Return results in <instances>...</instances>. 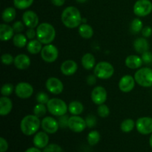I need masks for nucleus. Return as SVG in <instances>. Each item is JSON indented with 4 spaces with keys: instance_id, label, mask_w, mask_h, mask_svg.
Instances as JSON below:
<instances>
[{
    "instance_id": "nucleus-1",
    "label": "nucleus",
    "mask_w": 152,
    "mask_h": 152,
    "mask_svg": "<svg viewBox=\"0 0 152 152\" xmlns=\"http://www.w3.org/2000/svg\"><path fill=\"white\" fill-rule=\"evenodd\" d=\"M62 24L66 28L74 29L79 28L83 22V18L80 11L74 6H68L65 7L61 15Z\"/></svg>"
},
{
    "instance_id": "nucleus-2",
    "label": "nucleus",
    "mask_w": 152,
    "mask_h": 152,
    "mask_svg": "<svg viewBox=\"0 0 152 152\" xmlns=\"http://www.w3.org/2000/svg\"><path fill=\"white\" fill-rule=\"evenodd\" d=\"M41 127V120L39 117L34 114L25 116L20 122V129L22 134L26 136H31L37 133Z\"/></svg>"
},
{
    "instance_id": "nucleus-3",
    "label": "nucleus",
    "mask_w": 152,
    "mask_h": 152,
    "mask_svg": "<svg viewBox=\"0 0 152 152\" xmlns=\"http://www.w3.org/2000/svg\"><path fill=\"white\" fill-rule=\"evenodd\" d=\"M37 39L43 45L51 44L56 38V30L51 24L42 22L37 28Z\"/></svg>"
},
{
    "instance_id": "nucleus-4",
    "label": "nucleus",
    "mask_w": 152,
    "mask_h": 152,
    "mask_svg": "<svg viewBox=\"0 0 152 152\" xmlns=\"http://www.w3.org/2000/svg\"><path fill=\"white\" fill-rule=\"evenodd\" d=\"M46 105L48 112L55 117H59L65 115L68 111V105L65 101L59 98H51L49 99Z\"/></svg>"
},
{
    "instance_id": "nucleus-5",
    "label": "nucleus",
    "mask_w": 152,
    "mask_h": 152,
    "mask_svg": "<svg viewBox=\"0 0 152 152\" xmlns=\"http://www.w3.org/2000/svg\"><path fill=\"white\" fill-rule=\"evenodd\" d=\"M137 84L143 88L152 87V69L148 67L140 68L134 76Z\"/></svg>"
},
{
    "instance_id": "nucleus-6",
    "label": "nucleus",
    "mask_w": 152,
    "mask_h": 152,
    "mask_svg": "<svg viewBox=\"0 0 152 152\" xmlns=\"http://www.w3.org/2000/svg\"><path fill=\"white\" fill-rule=\"evenodd\" d=\"M94 74L97 78L101 80H108L114 75V68L110 62L102 61L96 64L94 68Z\"/></svg>"
},
{
    "instance_id": "nucleus-7",
    "label": "nucleus",
    "mask_w": 152,
    "mask_h": 152,
    "mask_svg": "<svg viewBox=\"0 0 152 152\" xmlns=\"http://www.w3.org/2000/svg\"><path fill=\"white\" fill-rule=\"evenodd\" d=\"M133 10L138 17H145L152 12V2L150 0H137L134 4Z\"/></svg>"
},
{
    "instance_id": "nucleus-8",
    "label": "nucleus",
    "mask_w": 152,
    "mask_h": 152,
    "mask_svg": "<svg viewBox=\"0 0 152 152\" xmlns=\"http://www.w3.org/2000/svg\"><path fill=\"white\" fill-rule=\"evenodd\" d=\"M43 60L48 63L54 62L59 57V50L53 44L45 45L40 53Z\"/></svg>"
},
{
    "instance_id": "nucleus-9",
    "label": "nucleus",
    "mask_w": 152,
    "mask_h": 152,
    "mask_svg": "<svg viewBox=\"0 0 152 152\" xmlns=\"http://www.w3.org/2000/svg\"><path fill=\"white\" fill-rule=\"evenodd\" d=\"M137 131L142 135H148L152 134V117H142L136 121Z\"/></svg>"
},
{
    "instance_id": "nucleus-10",
    "label": "nucleus",
    "mask_w": 152,
    "mask_h": 152,
    "mask_svg": "<svg viewBox=\"0 0 152 152\" xmlns=\"http://www.w3.org/2000/svg\"><path fill=\"white\" fill-rule=\"evenodd\" d=\"M15 94L20 99H28L34 94V88L30 83L20 82L15 86Z\"/></svg>"
},
{
    "instance_id": "nucleus-11",
    "label": "nucleus",
    "mask_w": 152,
    "mask_h": 152,
    "mask_svg": "<svg viewBox=\"0 0 152 152\" xmlns=\"http://www.w3.org/2000/svg\"><path fill=\"white\" fill-rule=\"evenodd\" d=\"M87 127L85 119L80 115H72L68 120V129L75 133H81Z\"/></svg>"
},
{
    "instance_id": "nucleus-12",
    "label": "nucleus",
    "mask_w": 152,
    "mask_h": 152,
    "mask_svg": "<svg viewBox=\"0 0 152 152\" xmlns=\"http://www.w3.org/2000/svg\"><path fill=\"white\" fill-rule=\"evenodd\" d=\"M41 127L42 130L48 134L56 133L60 128L58 120L50 116L43 117L42 120H41Z\"/></svg>"
},
{
    "instance_id": "nucleus-13",
    "label": "nucleus",
    "mask_w": 152,
    "mask_h": 152,
    "mask_svg": "<svg viewBox=\"0 0 152 152\" xmlns=\"http://www.w3.org/2000/svg\"><path fill=\"white\" fill-rule=\"evenodd\" d=\"M45 88L48 91L54 95H59L64 90V85L59 79L56 77H50L45 83Z\"/></svg>"
},
{
    "instance_id": "nucleus-14",
    "label": "nucleus",
    "mask_w": 152,
    "mask_h": 152,
    "mask_svg": "<svg viewBox=\"0 0 152 152\" xmlns=\"http://www.w3.org/2000/svg\"><path fill=\"white\" fill-rule=\"evenodd\" d=\"M91 97L94 103L96 105H99L104 104L106 102L108 97L106 89L102 86H96L94 88L91 94Z\"/></svg>"
},
{
    "instance_id": "nucleus-15",
    "label": "nucleus",
    "mask_w": 152,
    "mask_h": 152,
    "mask_svg": "<svg viewBox=\"0 0 152 152\" xmlns=\"http://www.w3.org/2000/svg\"><path fill=\"white\" fill-rule=\"evenodd\" d=\"M136 81L134 77L129 74H126L121 77L118 83L119 89L123 93L131 92L135 87Z\"/></svg>"
},
{
    "instance_id": "nucleus-16",
    "label": "nucleus",
    "mask_w": 152,
    "mask_h": 152,
    "mask_svg": "<svg viewBox=\"0 0 152 152\" xmlns=\"http://www.w3.org/2000/svg\"><path fill=\"white\" fill-rule=\"evenodd\" d=\"M39 16L34 11L31 10H26L22 14V22L28 28H37L39 24Z\"/></svg>"
},
{
    "instance_id": "nucleus-17",
    "label": "nucleus",
    "mask_w": 152,
    "mask_h": 152,
    "mask_svg": "<svg viewBox=\"0 0 152 152\" xmlns=\"http://www.w3.org/2000/svg\"><path fill=\"white\" fill-rule=\"evenodd\" d=\"M33 143L37 148L40 149H44L46 146L49 145L48 134L45 132H39L34 134L33 138Z\"/></svg>"
},
{
    "instance_id": "nucleus-18",
    "label": "nucleus",
    "mask_w": 152,
    "mask_h": 152,
    "mask_svg": "<svg viewBox=\"0 0 152 152\" xmlns=\"http://www.w3.org/2000/svg\"><path fill=\"white\" fill-rule=\"evenodd\" d=\"M78 69V65L77 62L71 59L65 60L61 64L60 71L63 75L70 77L75 74Z\"/></svg>"
},
{
    "instance_id": "nucleus-19",
    "label": "nucleus",
    "mask_w": 152,
    "mask_h": 152,
    "mask_svg": "<svg viewBox=\"0 0 152 152\" xmlns=\"http://www.w3.org/2000/svg\"><path fill=\"white\" fill-rule=\"evenodd\" d=\"M31 59L28 55L20 53V54L16 55L14 57L13 65L17 69L25 70L29 68L30 65H31Z\"/></svg>"
},
{
    "instance_id": "nucleus-20",
    "label": "nucleus",
    "mask_w": 152,
    "mask_h": 152,
    "mask_svg": "<svg viewBox=\"0 0 152 152\" xmlns=\"http://www.w3.org/2000/svg\"><path fill=\"white\" fill-rule=\"evenodd\" d=\"M14 34L12 26L7 23H1L0 25V39L1 42H7L13 39Z\"/></svg>"
},
{
    "instance_id": "nucleus-21",
    "label": "nucleus",
    "mask_w": 152,
    "mask_h": 152,
    "mask_svg": "<svg viewBox=\"0 0 152 152\" xmlns=\"http://www.w3.org/2000/svg\"><path fill=\"white\" fill-rule=\"evenodd\" d=\"M142 58L137 55H129L125 59V65L130 69H139L142 67Z\"/></svg>"
},
{
    "instance_id": "nucleus-22",
    "label": "nucleus",
    "mask_w": 152,
    "mask_h": 152,
    "mask_svg": "<svg viewBox=\"0 0 152 152\" xmlns=\"http://www.w3.org/2000/svg\"><path fill=\"white\" fill-rule=\"evenodd\" d=\"M13 109V102L8 96H1L0 98V115L7 116Z\"/></svg>"
},
{
    "instance_id": "nucleus-23",
    "label": "nucleus",
    "mask_w": 152,
    "mask_h": 152,
    "mask_svg": "<svg viewBox=\"0 0 152 152\" xmlns=\"http://www.w3.org/2000/svg\"><path fill=\"white\" fill-rule=\"evenodd\" d=\"M134 48L138 53H143L149 50V43L145 37H140L134 42Z\"/></svg>"
},
{
    "instance_id": "nucleus-24",
    "label": "nucleus",
    "mask_w": 152,
    "mask_h": 152,
    "mask_svg": "<svg viewBox=\"0 0 152 152\" xmlns=\"http://www.w3.org/2000/svg\"><path fill=\"white\" fill-rule=\"evenodd\" d=\"M81 64L85 69L90 71L94 68L96 65V59L92 53H87L83 55L82 57Z\"/></svg>"
},
{
    "instance_id": "nucleus-25",
    "label": "nucleus",
    "mask_w": 152,
    "mask_h": 152,
    "mask_svg": "<svg viewBox=\"0 0 152 152\" xmlns=\"http://www.w3.org/2000/svg\"><path fill=\"white\" fill-rule=\"evenodd\" d=\"M42 43L38 40L37 39H34L30 40L28 42L27 45V50L28 51V53H30L31 54L35 55L40 53L42 51Z\"/></svg>"
},
{
    "instance_id": "nucleus-26",
    "label": "nucleus",
    "mask_w": 152,
    "mask_h": 152,
    "mask_svg": "<svg viewBox=\"0 0 152 152\" xmlns=\"http://www.w3.org/2000/svg\"><path fill=\"white\" fill-rule=\"evenodd\" d=\"M28 39L26 35L19 33V34H15L13 36V43L15 47L18 48H23L25 46L28 45Z\"/></svg>"
},
{
    "instance_id": "nucleus-27",
    "label": "nucleus",
    "mask_w": 152,
    "mask_h": 152,
    "mask_svg": "<svg viewBox=\"0 0 152 152\" xmlns=\"http://www.w3.org/2000/svg\"><path fill=\"white\" fill-rule=\"evenodd\" d=\"M78 32L83 39H91L94 35V29L91 25L83 23L79 26Z\"/></svg>"
},
{
    "instance_id": "nucleus-28",
    "label": "nucleus",
    "mask_w": 152,
    "mask_h": 152,
    "mask_svg": "<svg viewBox=\"0 0 152 152\" xmlns=\"http://www.w3.org/2000/svg\"><path fill=\"white\" fill-rule=\"evenodd\" d=\"M84 111V106L79 101H72L68 105V111L72 115H80Z\"/></svg>"
},
{
    "instance_id": "nucleus-29",
    "label": "nucleus",
    "mask_w": 152,
    "mask_h": 152,
    "mask_svg": "<svg viewBox=\"0 0 152 152\" xmlns=\"http://www.w3.org/2000/svg\"><path fill=\"white\" fill-rule=\"evenodd\" d=\"M16 16V9L14 7H6L4 10H3L2 13H1V19L6 23H10L12 21L14 20Z\"/></svg>"
},
{
    "instance_id": "nucleus-30",
    "label": "nucleus",
    "mask_w": 152,
    "mask_h": 152,
    "mask_svg": "<svg viewBox=\"0 0 152 152\" xmlns=\"http://www.w3.org/2000/svg\"><path fill=\"white\" fill-rule=\"evenodd\" d=\"M136 127V122L132 119H126L120 124V129L124 133H129L132 132Z\"/></svg>"
},
{
    "instance_id": "nucleus-31",
    "label": "nucleus",
    "mask_w": 152,
    "mask_h": 152,
    "mask_svg": "<svg viewBox=\"0 0 152 152\" xmlns=\"http://www.w3.org/2000/svg\"><path fill=\"white\" fill-rule=\"evenodd\" d=\"M101 139V135L99 132L96 130L91 131L87 136V141L90 145H95L99 143Z\"/></svg>"
},
{
    "instance_id": "nucleus-32",
    "label": "nucleus",
    "mask_w": 152,
    "mask_h": 152,
    "mask_svg": "<svg viewBox=\"0 0 152 152\" xmlns=\"http://www.w3.org/2000/svg\"><path fill=\"white\" fill-rule=\"evenodd\" d=\"M48 111L47 105H45V104L42 103H37V105L34 106V110H33V112H34V115H36L38 117H44Z\"/></svg>"
},
{
    "instance_id": "nucleus-33",
    "label": "nucleus",
    "mask_w": 152,
    "mask_h": 152,
    "mask_svg": "<svg viewBox=\"0 0 152 152\" xmlns=\"http://www.w3.org/2000/svg\"><path fill=\"white\" fill-rule=\"evenodd\" d=\"M34 3V0H13L15 7L19 10H26Z\"/></svg>"
},
{
    "instance_id": "nucleus-34",
    "label": "nucleus",
    "mask_w": 152,
    "mask_h": 152,
    "mask_svg": "<svg viewBox=\"0 0 152 152\" xmlns=\"http://www.w3.org/2000/svg\"><path fill=\"white\" fill-rule=\"evenodd\" d=\"M143 28V23L139 18H135L131 23V31L133 34H138L141 32Z\"/></svg>"
},
{
    "instance_id": "nucleus-35",
    "label": "nucleus",
    "mask_w": 152,
    "mask_h": 152,
    "mask_svg": "<svg viewBox=\"0 0 152 152\" xmlns=\"http://www.w3.org/2000/svg\"><path fill=\"white\" fill-rule=\"evenodd\" d=\"M15 90V87L11 83H5L1 88V96H9L12 94L13 91Z\"/></svg>"
},
{
    "instance_id": "nucleus-36",
    "label": "nucleus",
    "mask_w": 152,
    "mask_h": 152,
    "mask_svg": "<svg viewBox=\"0 0 152 152\" xmlns=\"http://www.w3.org/2000/svg\"><path fill=\"white\" fill-rule=\"evenodd\" d=\"M97 114L101 118H106L110 114V109L105 103L99 105L97 108Z\"/></svg>"
},
{
    "instance_id": "nucleus-37",
    "label": "nucleus",
    "mask_w": 152,
    "mask_h": 152,
    "mask_svg": "<svg viewBox=\"0 0 152 152\" xmlns=\"http://www.w3.org/2000/svg\"><path fill=\"white\" fill-rule=\"evenodd\" d=\"M49 96L47 94V93L43 91L38 92L36 96V100L38 103H42V104H46L48 103V102L49 101Z\"/></svg>"
},
{
    "instance_id": "nucleus-38",
    "label": "nucleus",
    "mask_w": 152,
    "mask_h": 152,
    "mask_svg": "<svg viewBox=\"0 0 152 152\" xmlns=\"http://www.w3.org/2000/svg\"><path fill=\"white\" fill-rule=\"evenodd\" d=\"M42 152H65L63 148L59 145L56 143L49 144L43 149Z\"/></svg>"
},
{
    "instance_id": "nucleus-39",
    "label": "nucleus",
    "mask_w": 152,
    "mask_h": 152,
    "mask_svg": "<svg viewBox=\"0 0 152 152\" xmlns=\"http://www.w3.org/2000/svg\"><path fill=\"white\" fill-rule=\"evenodd\" d=\"M1 60L4 65H10L14 62V57L10 53H5L1 55Z\"/></svg>"
},
{
    "instance_id": "nucleus-40",
    "label": "nucleus",
    "mask_w": 152,
    "mask_h": 152,
    "mask_svg": "<svg viewBox=\"0 0 152 152\" xmlns=\"http://www.w3.org/2000/svg\"><path fill=\"white\" fill-rule=\"evenodd\" d=\"M12 27H13L15 34H19L25 30V27L26 26L22 21H16L13 24Z\"/></svg>"
},
{
    "instance_id": "nucleus-41",
    "label": "nucleus",
    "mask_w": 152,
    "mask_h": 152,
    "mask_svg": "<svg viewBox=\"0 0 152 152\" xmlns=\"http://www.w3.org/2000/svg\"><path fill=\"white\" fill-rule=\"evenodd\" d=\"M69 117L67 114L62 115L59 117L58 119V123H59V127L62 129H65V128H68V120H69Z\"/></svg>"
},
{
    "instance_id": "nucleus-42",
    "label": "nucleus",
    "mask_w": 152,
    "mask_h": 152,
    "mask_svg": "<svg viewBox=\"0 0 152 152\" xmlns=\"http://www.w3.org/2000/svg\"><path fill=\"white\" fill-rule=\"evenodd\" d=\"M85 120H86V125H87L88 128L92 129V128H94L96 126V118L94 115H93V114H89V115H88Z\"/></svg>"
},
{
    "instance_id": "nucleus-43",
    "label": "nucleus",
    "mask_w": 152,
    "mask_h": 152,
    "mask_svg": "<svg viewBox=\"0 0 152 152\" xmlns=\"http://www.w3.org/2000/svg\"><path fill=\"white\" fill-rule=\"evenodd\" d=\"M141 58L145 65H150L152 62V53L149 50L144 52L141 54Z\"/></svg>"
},
{
    "instance_id": "nucleus-44",
    "label": "nucleus",
    "mask_w": 152,
    "mask_h": 152,
    "mask_svg": "<svg viewBox=\"0 0 152 152\" xmlns=\"http://www.w3.org/2000/svg\"><path fill=\"white\" fill-rule=\"evenodd\" d=\"M25 35L28 39H34L37 37V30H35L34 28H28L26 33H25Z\"/></svg>"
},
{
    "instance_id": "nucleus-45",
    "label": "nucleus",
    "mask_w": 152,
    "mask_h": 152,
    "mask_svg": "<svg viewBox=\"0 0 152 152\" xmlns=\"http://www.w3.org/2000/svg\"><path fill=\"white\" fill-rule=\"evenodd\" d=\"M8 142L4 137H0V152H6L8 149Z\"/></svg>"
},
{
    "instance_id": "nucleus-46",
    "label": "nucleus",
    "mask_w": 152,
    "mask_h": 152,
    "mask_svg": "<svg viewBox=\"0 0 152 152\" xmlns=\"http://www.w3.org/2000/svg\"><path fill=\"white\" fill-rule=\"evenodd\" d=\"M141 33H142V37H145V38L150 37L152 35V28L150 26L143 27Z\"/></svg>"
},
{
    "instance_id": "nucleus-47",
    "label": "nucleus",
    "mask_w": 152,
    "mask_h": 152,
    "mask_svg": "<svg viewBox=\"0 0 152 152\" xmlns=\"http://www.w3.org/2000/svg\"><path fill=\"white\" fill-rule=\"evenodd\" d=\"M96 78L97 77L95 76V74H91V75H89L88 77H87V79H86V81H87V83L88 85H90V86H93V85H94L95 83H96Z\"/></svg>"
},
{
    "instance_id": "nucleus-48",
    "label": "nucleus",
    "mask_w": 152,
    "mask_h": 152,
    "mask_svg": "<svg viewBox=\"0 0 152 152\" xmlns=\"http://www.w3.org/2000/svg\"><path fill=\"white\" fill-rule=\"evenodd\" d=\"M52 4L56 7H62L64 5L65 2V0H50Z\"/></svg>"
},
{
    "instance_id": "nucleus-49",
    "label": "nucleus",
    "mask_w": 152,
    "mask_h": 152,
    "mask_svg": "<svg viewBox=\"0 0 152 152\" xmlns=\"http://www.w3.org/2000/svg\"><path fill=\"white\" fill-rule=\"evenodd\" d=\"M25 152H42L41 151V149L37 147H31V148H28V149L25 150Z\"/></svg>"
},
{
    "instance_id": "nucleus-50",
    "label": "nucleus",
    "mask_w": 152,
    "mask_h": 152,
    "mask_svg": "<svg viewBox=\"0 0 152 152\" xmlns=\"http://www.w3.org/2000/svg\"><path fill=\"white\" fill-rule=\"evenodd\" d=\"M149 145L151 146V148H152V134L150 135V137H149Z\"/></svg>"
},
{
    "instance_id": "nucleus-51",
    "label": "nucleus",
    "mask_w": 152,
    "mask_h": 152,
    "mask_svg": "<svg viewBox=\"0 0 152 152\" xmlns=\"http://www.w3.org/2000/svg\"><path fill=\"white\" fill-rule=\"evenodd\" d=\"M76 1L79 3H85V2H86L88 0H76Z\"/></svg>"
}]
</instances>
